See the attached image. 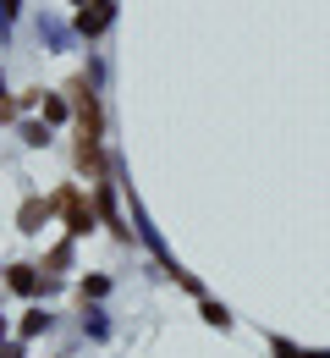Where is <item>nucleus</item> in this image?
Returning <instances> with one entry per match:
<instances>
[{
    "label": "nucleus",
    "instance_id": "1",
    "mask_svg": "<svg viewBox=\"0 0 330 358\" xmlns=\"http://www.w3.org/2000/svg\"><path fill=\"white\" fill-rule=\"evenodd\" d=\"M89 226H94V215H89V210L66 193V231H89Z\"/></svg>",
    "mask_w": 330,
    "mask_h": 358
},
{
    "label": "nucleus",
    "instance_id": "2",
    "mask_svg": "<svg viewBox=\"0 0 330 358\" xmlns=\"http://www.w3.org/2000/svg\"><path fill=\"white\" fill-rule=\"evenodd\" d=\"M39 221H45V204H39V199L22 204V231H39Z\"/></svg>",
    "mask_w": 330,
    "mask_h": 358
},
{
    "label": "nucleus",
    "instance_id": "3",
    "mask_svg": "<svg viewBox=\"0 0 330 358\" xmlns=\"http://www.w3.org/2000/svg\"><path fill=\"white\" fill-rule=\"evenodd\" d=\"M11 287H17V292H33V270L17 265V270H11Z\"/></svg>",
    "mask_w": 330,
    "mask_h": 358
}]
</instances>
